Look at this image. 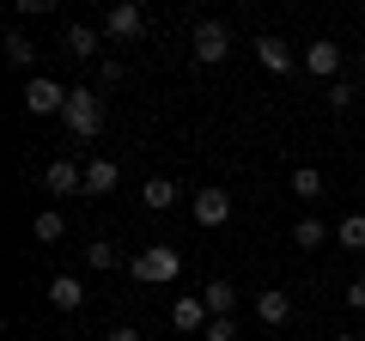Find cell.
Wrapping results in <instances>:
<instances>
[{
	"label": "cell",
	"instance_id": "obj_14",
	"mask_svg": "<svg viewBox=\"0 0 365 341\" xmlns=\"http://www.w3.org/2000/svg\"><path fill=\"white\" fill-rule=\"evenodd\" d=\"M0 55H6V67H19V73H31V67H37V43L25 37V31H6V43H0Z\"/></svg>",
	"mask_w": 365,
	"mask_h": 341
},
{
	"label": "cell",
	"instance_id": "obj_8",
	"mask_svg": "<svg viewBox=\"0 0 365 341\" xmlns=\"http://www.w3.org/2000/svg\"><path fill=\"white\" fill-rule=\"evenodd\" d=\"M189 213H195V225H225V220H232V189H220V183L195 189Z\"/></svg>",
	"mask_w": 365,
	"mask_h": 341
},
{
	"label": "cell",
	"instance_id": "obj_24",
	"mask_svg": "<svg viewBox=\"0 0 365 341\" xmlns=\"http://www.w3.org/2000/svg\"><path fill=\"white\" fill-rule=\"evenodd\" d=\"M201 341H237V317H213Z\"/></svg>",
	"mask_w": 365,
	"mask_h": 341
},
{
	"label": "cell",
	"instance_id": "obj_3",
	"mask_svg": "<svg viewBox=\"0 0 365 341\" xmlns=\"http://www.w3.org/2000/svg\"><path fill=\"white\" fill-rule=\"evenodd\" d=\"M67 92H73V86H61V79H49V73H31L19 98H25L31 116H61V110H67Z\"/></svg>",
	"mask_w": 365,
	"mask_h": 341
},
{
	"label": "cell",
	"instance_id": "obj_18",
	"mask_svg": "<svg viewBox=\"0 0 365 341\" xmlns=\"http://www.w3.org/2000/svg\"><path fill=\"white\" fill-rule=\"evenodd\" d=\"M323 189H329V177H323L317 165H299V170H292V195H299V201H323Z\"/></svg>",
	"mask_w": 365,
	"mask_h": 341
},
{
	"label": "cell",
	"instance_id": "obj_11",
	"mask_svg": "<svg viewBox=\"0 0 365 341\" xmlns=\"http://www.w3.org/2000/svg\"><path fill=\"white\" fill-rule=\"evenodd\" d=\"M61 43H67V55H79V61H104V31H98V25H67L61 31Z\"/></svg>",
	"mask_w": 365,
	"mask_h": 341
},
{
	"label": "cell",
	"instance_id": "obj_7",
	"mask_svg": "<svg viewBox=\"0 0 365 341\" xmlns=\"http://www.w3.org/2000/svg\"><path fill=\"white\" fill-rule=\"evenodd\" d=\"M207 323H213V311H207L201 292H182V299L170 305V329H177V335H207Z\"/></svg>",
	"mask_w": 365,
	"mask_h": 341
},
{
	"label": "cell",
	"instance_id": "obj_22",
	"mask_svg": "<svg viewBox=\"0 0 365 341\" xmlns=\"http://www.w3.org/2000/svg\"><path fill=\"white\" fill-rule=\"evenodd\" d=\"M122 79H128V61H122V55H104V61H98V92H116Z\"/></svg>",
	"mask_w": 365,
	"mask_h": 341
},
{
	"label": "cell",
	"instance_id": "obj_20",
	"mask_svg": "<svg viewBox=\"0 0 365 341\" xmlns=\"http://www.w3.org/2000/svg\"><path fill=\"white\" fill-rule=\"evenodd\" d=\"M292 244H299V250H323L329 244V225L323 220H299V225H292Z\"/></svg>",
	"mask_w": 365,
	"mask_h": 341
},
{
	"label": "cell",
	"instance_id": "obj_19",
	"mask_svg": "<svg viewBox=\"0 0 365 341\" xmlns=\"http://www.w3.org/2000/svg\"><path fill=\"white\" fill-rule=\"evenodd\" d=\"M61 232H67V220H61V213H55V208H43L37 220H31V238H37V244H55V238H61Z\"/></svg>",
	"mask_w": 365,
	"mask_h": 341
},
{
	"label": "cell",
	"instance_id": "obj_6",
	"mask_svg": "<svg viewBox=\"0 0 365 341\" xmlns=\"http://www.w3.org/2000/svg\"><path fill=\"white\" fill-rule=\"evenodd\" d=\"M299 67H304L311 79H329V86H335V79H341V43H329V37L304 43V49H299Z\"/></svg>",
	"mask_w": 365,
	"mask_h": 341
},
{
	"label": "cell",
	"instance_id": "obj_12",
	"mask_svg": "<svg viewBox=\"0 0 365 341\" xmlns=\"http://www.w3.org/2000/svg\"><path fill=\"white\" fill-rule=\"evenodd\" d=\"M49 305L55 311H86V280L79 275H55L49 280Z\"/></svg>",
	"mask_w": 365,
	"mask_h": 341
},
{
	"label": "cell",
	"instance_id": "obj_28",
	"mask_svg": "<svg viewBox=\"0 0 365 341\" xmlns=\"http://www.w3.org/2000/svg\"><path fill=\"white\" fill-rule=\"evenodd\" d=\"M335 341H365V335H353V329H347V335H335Z\"/></svg>",
	"mask_w": 365,
	"mask_h": 341
},
{
	"label": "cell",
	"instance_id": "obj_5",
	"mask_svg": "<svg viewBox=\"0 0 365 341\" xmlns=\"http://www.w3.org/2000/svg\"><path fill=\"white\" fill-rule=\"evenodd\" d=\"M189 55H195L201 67H220L225 55H232V31H225L220 19H201V25H195V37H189Z\"/></svg>",
	"mask_w": 365,
	"mask_h": 341
},
{
	"label": "cell",
	"instance_id": "obj_13",
	"mask_svg": "<svg viewBox=\"0 0 365 341\" xmlns=\"http://www.w3.org/2000/svg\"><path fill=\"white\" fill-rule=\"evenodd\" d=\"M122 183V165L116 158H86V195H110Z\"/></svg>",
	"mask_w": 365,
	"mask_h": 341
},
{
	"label": "cell",
	"instance_id": "obj_26",
	"mask_svg": "<svg viewBox=\"0 0 365 341\" xmlns=\"http://www.w3.org/2000/svg\"><path fill=\"white\" fill-rule=\"evenodd\" d=\"M347 305H353V311H365V275H359V280L347 287Z\"/></svg>",
	"mask_w": 365,
	"mask_h": 341
},
{
	"label": "cell",
	"instance_id": "obj_25",
	"mask_svg": "<svg viewBox=\"0 0 365 341\" xmlns=\"http://www.w3.org/2000/svg\"><path fill=\"white\" fill-rule=\"evenodd\" d=\"M353 98H359V92H353L347 79H335V86H329V110H347V104H353Z\"/></svg>",
	"mask_w": 365,
	"mask_h": 341
},
{
	"label": "cell",
	"instance_id": "obj_2",
	"mask_svg": "<svg viewBox=\"0 0 365 341\" xmlns=\"http://www.w3.org/2000/svg\"><path fill=\"white\" fill-rule=\"evenodd\" d=\"M61 122H67L73 141H98V128H104V92H98V86H73Z\"/></svg>",
	"mask_w": 365,
	"mask_h": 341
},
{
	"label": "cell",
	"instance_id": "obj_4",
	"mask_svg": "<svg viewBox=\"0 0 365 341\" xmlns=\"http://www.w3.org/2000/svg\"><path fill=\"white\" fill-rule=\"evenodd\" d=\"M98 31H104V37L116 43V49H128V43L140 37V31H146V13L134 6V0H116V6H104V19H98Z\"/></svg>",
	"mask_w": 365,
	"mask_h": 341
},
{
	"label": "cell",
	"instance_id": "obj_10",
	"mask_svg": "<svg viewBox=\"0 0 365 341\" xmlns=\"http://www.w3.org/2000/svg\"><path fill=\"white\" fill-rule=\"evenodd\" d=\"M250 49H256V61L268 67V73H280V79H287L292 67H299V49H292L287 37H256V43H250Z\"/></svg>",
	"mask_w": 365,
	"mask_h": 341
},
{
	"label": "cell",
	"instance_id": "obj_21",
	"mask_svg": "<svg viewBox=\"0 0 365 341\" xmlns=\"http://www.w3.org/2000/svg\"><path fill=\"white\" fill-rule=\"evenodd\" d=\"M335 244L341 250H365V213H347V220L335 225Z\"/></svg>",
	"mask_w": 365,
	"mask_h": 341
},
{
	"label": "cell",
	"instance_id": "obj_23",
	"mask_svg": "<svg viewBox=\"0 0 365 341\" xmlns=\"http://www.w3.org/2000/svg\"><path fill=\"white\" fill-rule=\"evenodd\" d=\"M86 263L91 268H122V250L110 244V238H91V244H86Z\"/></svg>",
	"mask_w": 365,
	"mask_h": 341
},
{
	"label": "cell",
	"instance_id": "obj_15",
	"mask_svg": "<svg viewBox=\"0 0 365 341\" xmlns=\"http://www.w3.org/2000/svg\"><path fill=\"white\" fill-rule=\"evenodd\" d=\"M256 317H262L268 329H280V323L292 317V299H287L280 287H274V292H256Z\"/></svg>",
	"mask_w": 365,
	"mask_h": 341
},
{
	"label": "cell",
	"instance_id": "obj_27",
	"mask_svg": "<svg viewBox=\"0 0 365 341\" xmlns=\"http://www.w3.org/2000/svg\"><path fill=\"white\" fill-rule=\"evenodd\" d=\"M104 341H140V329H128V323H116V329H110Z\"/></svg>",
	"mask_w": 365,
	"mask_h": 341
},
{
	"label": "cell",
	"instance_id": "obj_16",
	"mask_svg": "<svg viewBox=\"0 0 365 341\" xmlns=\"http://www.w3.org/2000/svg\"><path fill=\"white\" fill-rule=\"evenodd\" d=\"M140 201H146L153 213H170V208H177V183H170V177H146V183H140Z\"/></svg>",
	"mask_w": 365,
	"mask_h": 341
},
{
	"label": "cell",
	"instance_id": "obj_1",
	"mask_svg": "<svg viewBox=\"0 0 365 341\" xmlns=\"http://www.w3.org/2000/svg\"><path fill=\"white\" fill-rule=\"evenodd\" d=\"M128 275L140 287H170V280H182V250L177 244H146L128 256Z\"/></svg>",
	"mask_w": 365,
	"mask_h": 341
},
{
	"label": "cell",
	"instance_id": "obj_9",
	"mask_svg": "<svg viewBox=\"0 0 365 341\" xmlns=\"http://www.w3.org/2000/svg\"><path fill=\"white\" fill-rule=\"evenodd\" d=\"M43 189H49V195H86V165H73V158H49Z\"/></svg>",
	"mask_w": 365,
	"mask_h": 341
},
{
	"label": "cell",
	"instance_id": "obj_17",
	"mask_svg": "<svg viewBox=\"0 0 365 341\" xmlns=\"http://www.w3.org/2000/svg\"><path fill=\"white\" fill-rule=\"evenodd\" d=\"M201 299H207L213 317H237V287H232V280H207V287H201Z\"/></svg>",
	"mask_w": 365,
	"mask_h": 341
}]
</instances>
